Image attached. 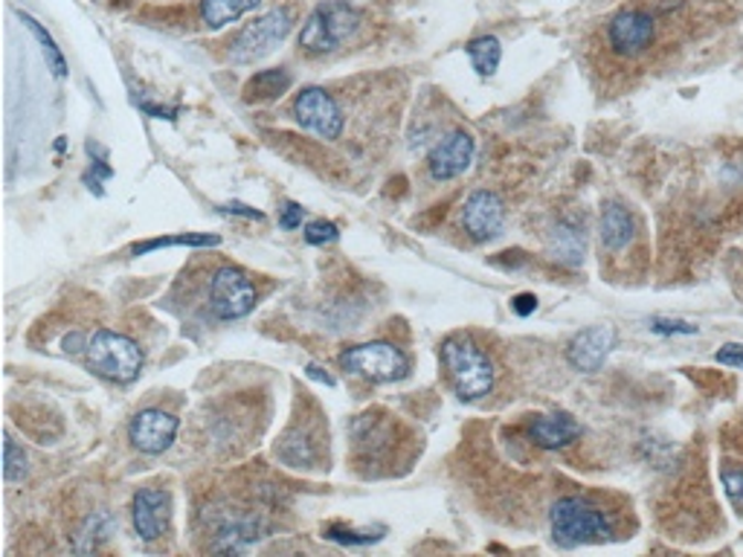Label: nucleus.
I'll use <instances>...</instances> for the list:
<instances>
[{"label":"nucleus","mask_w":743,"mask_h":557,"mask_svg":"<svg viewBox=\"0 0 743 557\" xmlns=\"http://www.w3.org/2000/svg\"><path fill=\"white\" fill-rule=\"evenodd\" d=\"M720 482H723V491H726L729 503L735 505V511L743 517V471L723 468V471H720Z\"/></svg>","instance_id":"nucleus-25"},{"label":"nucleus","mask_w":743,"mask_h":557,"mask_svg":"<svg viewBox=\"0 0 743 557\" xmlns=\"http://www.w3.org/2000/svg\"><path fill=\"white\" fill-rule=\"evenodd\" d=\"M384 532V528H381ZM381 532H349V528H340V526H331L329 532H326V537L335 543H349V546H367V543H375L381 540Z\"/></svg>","instance_id":"nucleus-27"},{"label":"nucleus","mask_w":743,"mask_h":557,"mask_svg":"<svg viewBox=\"0 0 743 557\" xmlns=\"http://www.w3.org/2000/svg\"><path fill=\"white\" fill-rule=\"evenodd\" d=\"M529 439L543 450H561L581 439V425L566 413H555V416H540L529 425Z\"/></svg>","instance_id":"nucleus-15"},{"label":"nucleus","mask_w":743,"mask_h":557,"mask_svg":"<svg viewBox=\"0 0 743 557\" xmlns=\"http://www.w3.org/2000/svg\"><path fill=\"white\" fill-rule=\"evenodd\" d=\"M616 345V331L611 325H593V329L579 331L575 338L566 345V361H570L572 369L579 372H598L607 361V354L613 352Z\"/></svg>","instance_id":"nucleus-14"},{"label":"nucleus","mask_w":743,"mask_h":557,"mask_svg":"<svg viewBox=\"0 0 743 557\" xmlns=\"http://www.w3.org/2000/svg\"><path fill=\"white\" fill-rule=\"evenodd\" d=\"M549 528H552V540L564 549L604 543L613 537L611 519L584 496H561L549 511Z\"/></svg>","instance_id":"nucleus-2"},{"label":"nucleus","mask_w":743,"mask_h":557,"mask_svg":"<svg viewBox=\"0 0 743 557\" xmlns=\"http://www.w3.org/2000/svg\"><path fill=\"white\" fill-rule=\"evenodd\" d=\"M302 218H306V210L299 204H285L283 215H279V227L283 229H297L302 227Z\"/></svg>","instance_id":"nucleus-30"},{"label":"nucleus","mask_w":743,"mask_h":557,"mask_svg":"<svg viewBox=\"0 0 743 557\" xmlns=\"http://www.w3.org/2000/svg\"><path fill=\"white\" fill-rule=\"evenodd\" d=\"M87 363L105 381L131 384L142 369V352L140 345L134 343L131 338H126V334L103 329L96 331L91 343H87Z\"/></svg>","instance_id":"nucleus-5"},{"label":"nucleus","mask_w":743,"mask_h":557,"mask_svg":"<svg viewBox=\"0 0 743 557\" xmlns=\"http://www.w3.org/2000/svg\"><path fill=\"white\" fill-rule=\"evenodd\" d=\"M308 377H314V381H320V384L326 386H335V377H331L329 372H322L320 366H308Z\"/></svg>","instance_id":"nucleus-33"},{"label":"nucleus","mask_w":743,"mask_h":557,"mask_svg":"<svg viewBox=\"0 0 743 557\" xmlns=\"http://www.w3.org/2000/svg\"><path fill=\"white\" fill-rule=\"evenodd\" d=\"M340 366L358 377H367L372 384H392L407 377L410 361L399 345L392 343H363L352 345L340 354Z\"/></svg>","instance_id":"nucleus-6"},{"label":"nucleus","mask_w":743,"mask_h":557,"mask_svg":"<svg viewBox=\"0 0 743 557\" xmlns=\"http://www.w3.org/2000/svg\"><path fill=\"white\" fill-rule=\"evenodd\" d=\"M290 82H294V76H290L285 67L262 71L247 82L244 96H247V103H270V99H276V96H283L285 90H288Z\"/></svg>","instance_id":"nucleus-18"},{"label":"nucleus","mask_w":743,"mask_h":557,"mask_svg":"<svg viewBox=\"0 0 743 557\" xmlns=\"http://www.w3.org/2000/svg\"><path fill=\"white\" fill-rule=\"evenodd\" d=\"M290 32V15L288 9H270L267 15L256 18L253 24L244 26L238 32V39L233 41V62L251 64L256 58H265L267 53H274L279 44L285 41V35Z\"/></svg>","instance_id":"nucleus-8"},{"label":"nucleus","mask_w":743,"mask_h":557,"mask_svg":"<svg viewBox=\"0 0 743 557\" xmlns=\"http://www.w3.org/2000/svg\"><path fill=\"white\" fill-rule=\"evenodd\" d=\"M110 532V517L108 514H94V517L87 519V526L82 528V540L76 543V551H91L99 546V540H105Z\"/></svg>","instance_id":"nucleus-23"},{"label":"nucleus","mask_w":743,"mask_h":557,"mask_svg":"<svg viewBox=\"0 0 743 557\" xmlns=\"http://www.w3.org/2000/svg\"><path fill=\"white\" fill-rule=\"evenodd\" d=\"M442 366L461 400H479L491 395L493 366L488 354L468 334H454L442 343Z\"/></svg>","instance_id":"nucleus-1"},{"label":"nucleus","mask_w":743,"mask_h":557,"mask_svg":"<svg viewBox=\"0 0 743 557\" xmlns=\"http://www.w3.org/2000/svg\"><path fill=\"white\" fill-rule=\"evenodd\" d=\"M134 532L140 534L142 540H157L169 532V519H172V496L160 491V488H142L134 494L131 503Z\"/></svg>","instance_id":"nucleus-13"},{"label":"nucleus","mask_w":743,"mask_h":557,"mask_svg":"<svg viewBox=\"0 0 743 557\" xmlns=\"http://www.w3.org/2000/svg\"><path fill=\"white\" fill-rule=\"evenodd\" d=\"M666 15V3L645 7H627L607 21V47L622 62H636L650 55L659 44V21Z\"/></svg>","instance_id":"nucleus-3"},{"label":"nucleus","mask_w":743,"mask_h":557,"mask_svg":"<svg viewBox=\"0 0 743 557\" xmlns=\"http://www.w3.org/2000/svg\"><path fill=\"white\" fill-rule=\"evenodd\" d=\"M360 30V12L346 0H329L314 9L299 32V47L311 55L337 50Z\"/></svg>","instance_id":"nucleus-4"},{"label":"nucleus","mask_w":743,"mask_h":557,"mask_svg":"<svg viewBox=\"0 0 743 557\" xmlns=\"http://www.w3.org/2000/svg\"><path fill=\"white\" fill-rule=\"evenodd\" d=\"M219 210L227 215H244V218H256V221L265 218L258 210H251V206H244V204H227V206H219Z\"/></svg>","instance_id":"nucleus-32"},{"label":"nucleus","mask_w":743,"mask_h":557,"mask_svg":"<svg viewBox=\"0 0 743 557\" xmlns=\"http://www.w3.org/2000/svg\"><path fill=\"white\" fill-rule=\"evenodd\" d=\"M180 421L172 413H163V409H142L134 416V421L128 425V439L140 453L160 456L163 450L172 448L174 436H178Z\"/></svg>","instance_id":"nucleus-12"},{"label":"nucleus","mask_w":743,"mask_h":557,"mask_svg":"<svg viewBox=\"0 0 743 557\" xmlns=\"http://www.w3.org/2000/svg\"><path fill=\"white\" fill-rule=\"evenodd\" d=\"M650 331L657 334H697V325L682 320H666V317H654L650 320Z\"/></svg>","instance_id":"nucleus-28"},{"label":"nucleus","mask_w":743,"mask_h":557,"mask_svg":"<svg viewBox=\"0 0 743 557\" xmlns=\"http://www.w3.org/2000/svg\"><path fill=\"white\" fill-rule=\"evenodd\" d=\"M555 253H558L555 259L575 265V261L581 259V253H584V236H581L575 227H566V224H561V227H558V233H555Z\"/></svg>","instance_id":"nucleus-21"},{"label":"nucleus","mask_w":743,"mask_h":557,"mask_svg":"<svg viewBox=\"0 0 743 557\" xmlns=\"http://www.w3.org/2000/svg\"><path fill=\"white\" fill-rule=\"evenodd\" d=\"M21 21H24V24L30 26L32 35L39 39L41 50H44V55H47V62H50V67H53L55 76H64V58H62V53H59V47H55V41L50 39V32L44 30V26H41L35 18L24 15V12H21Z\"/></svg>","instance_id":"nucleus-22"},{"label":"nucleus","mask_w":743,"mask_h":557,"mask_svg":"<svg viewBox=\"0 0 743 557\" xmlns=\"http://www.w3.org/2000/svg\"><path fill=\"white\" fill-rule=\"evenodd\" d=\"M465 50H468L470 64H474V71H477L479 76H493V73H497V67H500L502 62V47L493 35H482V39L468 41V47Z\"/></svg>","instance_id":"nucleus-19"},{"label":"nucleus","mask_w":743,"mask_h":557,"mask_svg":"<svg viewBox=\"0 0 743 557\" xmlns=\"http://www.w3.org/2000/svg\"><path fill=\"white\" fill-rule=\"evenodd\" d=\"M221 238L210 236V233H183V236H172V238H151V242L134 244L131 253L134 256H146L151 250H163V247H215Z\"/></svg>","instance_id":"nucleus-20"},{"label":"nucleus","mask_w":743,"mask_h":557,"mask_svg":"<svg viewBox=\"0 0 743 557\" xmlns=\"http://www.w3.org/2000/svg\"><path fill=\"white\" fill-rule=\"evenodd\" d=\"M87 343H91V340H87ZM87 343H85V338H82V334H73V338L64 340V349H67V352H82L78 345H87Z\"/></svg>","instance_id":"nucleus-34"},{"label":"nucleus","mask_w":743,"mask_h":557,"mask_svg":"<svg viewBox=\"0 0 743 557\" xmlns=\"http://www.w3.org/2000/svg\"><path fill=\"white\" fill-rule=\"evenodd\" d=\"M506 224V204L491 189H477L461 206V227L470 242H488Z\"/></svg>","instance_id":"nucleus-11"},{"label":"nucleus","mask_w":743,"mask_h":557,"mask_svg":"<svg viewBox=\"0 0 743 557\" xmlns=\"http://www.w3.org/2000/svg\"><path fill=\"white\" fill-rule=\"evenodd\" d=\"M24 473H26L24 450L18 448L12 439H7V444H3V476H7V482H18Z\"/></svg>","instance_id":"nucleus-24"},{"label":"nucleus","mask_w":743,"mask_h":557,"mask_svg":"<svg viewBox=\"0 0 743 557\" xmlns=\"http://www.w3.org/2000/svg\"><path fill=\"white\" fill-rule=\"evenodd\" d=\"M636 224L634 215L627 213L622 204H607L602 210V244L611 253L625 250L627 244L634 242Z\"/></svg>","instance_id":"nucleus-16"},{"label":"nucleus","mask_w":743,"mask_h":557,"mask_svg":"<svg viewBox=\"0 0 743 557\" xmlns=\"http://www.w3.org/2000/svg\"><path fill=\"white\" fill-rule=\"evenodd\" d=\"M262 0H201V21L210 30L233 24L242 15L253 12Z\"/></svg>","instance_id":"nucleus-17"},{"label":"nucleus","mask_w":743,"mask_h":557,"mask_svg":"<svg viewBox=\"0 0 743 557\" xmlns=\"http://www.w3.org/2000/svg\"><path fill=\"white\" fill-rule=\"evenodd\" d=\"M714 361L723 363V366H735V369H743V343L720 345V352L714 354Z\"/></svg>","instance_id":"nucleus-29"},{"label":"nucleus","mask_w":743,"mask_h":557,"mask_svg":"<svg viewBox=\"0 0 743 557\" xmlns=\"http://www.w3.org/2000/svg\"><path fill=\"white\" fill-rule=\"evenodd\" d=\"M340 238V229H337V224H331V221H311V224H306V242L314 244V247H320V244H331Z\"/></svg>","instance_id":"nucleus-26"},{"label":"nucleus","mask_w":743,"mask_h":557,"mask_svg":"<svg viewBox=\"0 0 743 557\" xmlns=\"http://www.w3.org/2000/svg\"><path fill=\"white\" fill-rule=\"evenodd\" d=\"M474 154H477L474 137L468 131H450L427 154V172H431L433 181H454V178L468 172Z\"/></svg>","instance_id":"nucleus-10"},{"label":"nucleus","mask_w":743,"mask_h":557,"mask_svg":"<svg viewBox=\"0 0 743 557\" xmlns=\"http://www.w3.org/2000/svg\"><path fill=\"white\" fill-rule=\"evenodd\" d=\"M511 308H514L517 317H529V314H534V308H538V299H534L532 293H520V297H514Z\"/></svg>","instance_id":"nucleus-31"},{"label":"nucleus","mask_w":743,"mask_h":557,"mask_svg":"<svg viewBox=\"0 0 743 557\" xmlns=\"http://www.w3.org/2000/svg\"><path fill=\"white\" fill-rule=\"evenodd\" d=\"M294 114H297V122L306 131H314L329 142L340 140V133L346 128L343 110L326 87H306L294 103Z\"/></svg>","instance_id":"nucleus-9"},{"label":"nucleus","mask_w":743,"mask_h":557,"mask_svg":"<svg viewBox=\"0 0 743 557\" xmlns=\"http://www.w3.org/2000/svg\"><path fill=\"white\" fill-rule=\"evenodd\" d=\"M256 285L238 267H221L210 282V311L215 320H242L256 308Z\"/></svg>","instance_id":"nucleus-7"}]
</instances>
